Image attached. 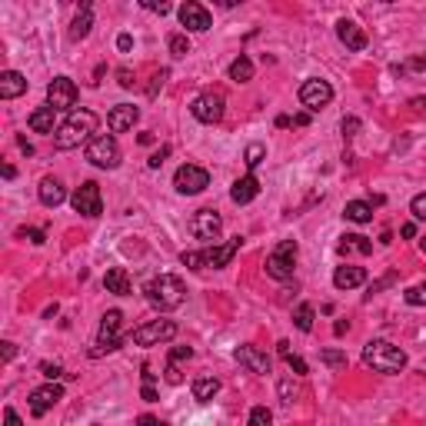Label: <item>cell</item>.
Instances as JSON below:
<instances>
[{
	"instance_id": "ffe728a7",
	"label": "cell",
	"mask_w": 426,
	"mask_h": 426,
	"mask_svg": "<svg viewBox=\"0 0 426 426\" xmlns=\"http://www.w3.org/2000/svg\"><path fill=\"white\" fill-rule=\"evenodd\" d=\"M366 284V270L363 267H337V274H333V286L337 290H357V286Z\"/></svg>"
},
{
	"instance_id": "603a6c76",
	"label": "cell",
	"mask_w": 426,
	"mask_h": 426,
	"mask_svg": "<svg viewBox=\"0 0 426 426\" xmlns=\"http://www.w3.org/2000/svg\"><path fill=\"white\" fill-rule=\"evenodd\" d=\"M103 286H107V293H113V296H127L133 290L130 274H127L123 267H110L107 276H103Z\"/></svg>"
},
{
	"instance_id": "6f0895ef",
	"label": "cell",
	"mask_w": 426,
	"mask_h": 426,
	"mask_svg": "<svg viewBox=\"0 0 426 426\" xmlns=\"http://www.w3.org/2000/svg\"><path fill=\"white\" fill-rule=\"evenodd\" d=\"M13 353H17V347H13V343H4V360H13Z\"/></svg>"
},
{
	"instance_id": "680465c9",
	"label": "cell",
	"mask_w": 426,
	"mask_h": 426,
	"mask_svg": "<svg viewBox=\"0 0 426 426\" xmlns=\"http://www.w3.org/2000/svg\"><path fill=\"white\" fill-rule=\"evenodd\" d=\"M347 330H350V323H343V320H340L337 327H333V333H337V337H343V333H347Z\"/></svg>"
},
{
	"instance_id": "d590c367",
	"label": "cell",
	"mask_w": 426,
	"mask_h": 426,
	"mask_svg": "<svg viewBox=\"0 0 426 426\" xmlns=\"http://www.w3.org/2000/svg\"><path fill=\"white\" fill-rule=\"evenodd\" d=\"M247 426H274V416H270L267 406H253V410H250V423H247Z\"/></svg>"
},
{
	"instance_id": "9a60e30c",
	"label": "cell",
	"mask_w": 426,
	"mask_h": 426,
	"mask_svg": "<svg viewBox=\"0 0 426 426\" xmlns=\"http://www.w3.org/2000/svg\"><path fill=\"white\" fill-rule=\"evenodd\" d=\"M233 360L240 363L243 370L257 373V376H267V373H270V357H267L260 347H253V343H243V347H237V350H233Z\"/></svg>"
},
{
	"instance_id": "f35d334b",
	"label": "cell",
	"mask_w": 426,
	"mask_h": 426,
	"mask_svg": "<svg viewBox=\"0 0 426 426\" xmlns=\"http://www.w3.org/2000/svg\"><path fill=\"white\" fill-rule=\"evenodd\" d=\"M410 213H413L416 220H426V194H416V197L410 200Z\"/></svg>"
},
{
	"instance_id": "cb8c5ba5",
	"label": "cell",
	"mask_w": 426,
	"mask_h": 426,
	"mask_svg": "<svg viewBox=\"0 0 426 426\" xmlns=\"http://www.w3.org/2000/svg\"><path fill=\"white\" fill-rule=\"evenodd\" d=\"M37 194H40V203H44V207H57V203H64V200H67V190H64V184H60L57 176H44Z\"/></svg>"
},
{
	"instance_id": "6da1fadb",
	"label": "cell",
	"mask_w": 426,
	"mask_h": 426,
	"mask_svg": "<svg viewBox=\"0 0 426 426\" xmlns=\"http://www.w3.org/2000/svg\"><path fill=\"white\" fill-rule=\"evenodd\" d=\"M97 123L100 120L94 110H74V113L60 123V130L54 133V147L57 150H77V147H84V143L94 140Z\"/></svg>"
},
{
	"instance_id": "5bb4252c",
	"label": "cell",
	"mask_w": 426,
	"mask_h": 426,
	"mask_svg": "<svg viewBox=\"0 0 426 426\" xmlns=\"http://www.w3.org/2000/svg\"><path fill=\"white\" fill-rule=\"evenodd\" d=\"M220 230H223V217H220L217 210H197L190 217V233L197 240H217Z\"/></svg>"
},
{
	"instance_id": "74e56055",
	"label": "cell",
	"mask_w": 426,
	"mask_h": 426,
	"mask_svg": "<svg viewBox=\"0 0 426 426\" xmlns=\"http://www.w3.org/2000/svg\"><path fill=\"white\" fill-rule=\"evenodd\" d=\"M17 237H21V240H30V243H44L47 240V233L44 230H37V227H21L17 230Z\"/></svg>"
},
{
	"instance_id": "ba28073f",
	"label": "cell",
	"mask_w": 426,
	"mask_h": 426,
	"mask_svg": "<svg viewBox=\"0 0 426 426\" xmlns=\"http://www.w3.org/2000/svg\"><path fill=\"white\" fill-rule=\"evenodd\" d=\"M174 186H176V194L194 197V194H203V190L210 186V174L203 170V167H197V164H184L174 174Z\"/></svg>"
},
{
	"instance_id": "816d5d0a",
	"label": "cell",
	"mask_w": 426,
	"mask_h": 426,
	"mask_svg": "<svg viewBox=\"0 0 426 426\" xmlns=\"http://www.w3.org/2000/svg\"><path fill=\"white\" fill-rule=\"evenodd\" d=\"M400 70H426V57H413L406 67H400Z\"/></svg>"
},
{
	"instance_id": "c3c4849f",
	"label": "cell",
	"mask_w": 426,
	"mask_h": 426,
	"mask_svg": "<svg viewBox=\"0 0 426 426\" xmlns=\"http://www.w3.org/2000/svg\"><path fill=\"white\" fill-rule=\"evenodd\" d=\"M4 426H23V423H21V416L13 413L11 406H7V410H4Z\"/></svg>"
},
{
	"instance_id": "e575fe53",
	"label": "cell",
	"mask_w": 426,
	"mask_h": 426,
	"mask_svg": "<svg viewBox=\"0 0 426 426\" xmlns=\"http://www.w3.org/2000/svg\"><path fill=\"white\" fill-rule=\"evenodd\" d=\"M403 300L410 306H426V284H416V286H410L403 293Z\"/></svg>"
},
{
	"instance_id": "484cf974",
	"label": "cell",
	"mask_w": 426,
	"mask_h": 426,
	"mask_svg": "<svg viewBox=\"0 0 426 426\" xmlns=\"http://www.w3.org/2000/svg\"><path fill=\"white\" fill-rule=\"evenodd\" d=\"M257 194H260V180H257L253 174H247V176H240V180L233 184V190H230V200H233V203H250Z\"/></svg>"
},
{
	"instance_id": "4316f807",
	"label": "cell",
	"mask_w": 426,
	"mask_h": 426,
	"mask_svg": "<svg viewBox=\"0 0 426 426\" xmlns=\"http://www.w3.org/2000/svg\"><path fill=\"white\" fill-rule=\"evenodd\" d=\"M217 393H220L217 376H197V380H194V400H197V403H210Z\"/></svg>"
},
{
	"instance_id": "7bdbcfd3",
	"label": "cell",
	"mask_w": 426,
	"mask_h": 426,
	"mask_svg": "<svg viewBox=\"0 0 426 426\" xmlns=\"http://www.w3.org/2000/svg\"><path fill=\"white\" fill-rule=\"evenodd\" d=\"M164 80H167V70H160V74H153V84L147 87V97H157V94H160V87H164Z\"/></svg>"
},
{
	"instance_id": "3957f363",
	"label": "cell",
	"mask_w": 426,
	"mask_h": 426,
	"mask_svg": "<svg viewBox=\"0 0 426 426\" xmlns=\"http://www.w3.org/2000/svg\"><path fill=\"white\" fill-rule=\"evenodd\" d=\"M237 250H240V237H233L230 243H223V247H207V250H184L180 253V260H184V267H190V270H220V267H230V260L237 257Z\"/></svg>"
},
{
	"instance_id": "f907efd6",
	"label": "cell",
	"mask_w": 426,
	"mask_h": 426,
	"mask_svg": "<svg viewBox=\"0 0 426 426\" xmlns=\"http://www.w3.org/2000/svg\"><path fill=\"white\" fill-rule=\"evenodd\" d=\"M137 426H167L164 420H157V416H150V413H143L140 420H137Z\"/></svg>"
},
{
	"instance_id": "db71d44e",
	"label": "cell",
	"mask_w": 426,
	"mask_h": 426,
	"mask_svg": "<svg viewBox=\"0 0 426 426\" xmlns=\"http://www.w3.org/2000/svg\"><path fill=\"white\" fill-rule=\"evenodd\" d=\"M140 396H143V400H147V403H153V400H157V390H153V386H147V383H143Z\"/></svg>"
},
{
	"instance_id": "d6986e66",
	"label": "cell",
	"mask_w": 426,
	"mask_h": 426,
	"mask_svg": "<svg viewBox=\"0 0 426 426\" xmlns=\"http://www.w3.org/2000/svg\"><path fill=\"white\" fill-rule=\"evenodd\" d=\"M337 37L347 50H363V47H366V33H363L360 23H353V21H340L337 23Z\"/></svg>"
},
{
	"instance_id": "1f68e13d",
	"label": "cell",
	"mask_w": 426,
	"mask_h": 426,
	"mask_svg": "<svg viewBox=\"0 0 426 426\" xmlns=\"http://www.w3.org/2000/svg\"><path fill=\"white\" fill-rule=\"evenodd\" d=\"M293 323H296V330H300V333H310V330H313V306H310V303L296 306Z\"/></svg>"
},
{
	"instance_id": "83f0119b",
	"label": "cell",
	"mask_w": 426,
	"mask_h": 426,
	"mask_svg": "<svg viewBox=\"0 0 426 426\" xmlns=\"http://www.w3.org/2000/svg\"><path fill=\"white\" fill-rule=\"evenodd\" d=\"M343 217L353 220V223H370L373 220V203H366V200H350L347 210H343Z\"/></svg>"
},
{
	"instance_id": "d4e9b609",
	"label": "cell",
	"mask_w": 426,
	"mask_h": 426,
	"mask_svg": "<svg viewBox=\"0 0 426 426\" xmlns=\"http://www.w3.org/2000/svg\"><path fill=\"white\" fill-rule=\"evenodd\" d=\"M90 27H94V7L84 0L80 11H77V17H74V23H70V40H87Z\"/></svg>"
},
{
	"instance_id": "7a4b0ae2",
	"label": "cell",
	"mask_w": 426,
	"mask_h": 426,
	"mask_svg": "<svg viewBox=\"0 0 426 426\" xmlns=\"http://www.w3.org/2000/svg\"><path fill=\"white\" fill-rule=\"evenodd\" d=\"M143 293H147V300H150V306H157V310H176V306L186 300V286L180 276L174 274H160L153 276L150 284L143 286Z\"/></svg>"
},
{
	"instance_id": "bcb514c9",
	"label": "cell",
	"mask_w": 426,
	"mask_h": 426,
	"mask_svg": "<svg viewBox=\"0 0 426 426\" xmlns=\"http://www.w3.org/2000/svg\"><path fill=\"white\" fill-rule=\"evenodd\" d=\"M280 400H284V403H293L296 400V390L290 386V380H280Z\"/></svg>"
},
{
	"instance_id": "8fae6325",
	"label": "cell",
	"mask_w": 426,
	"mask_h": 426,
	"mask_svg": "<svg viewBox=\"0 0 426 426\" xmlns=\"http://www.w3.org/2000/svg\"><path fill=\"white\" fill-rule=\"evenodd\" d=\"M330 100H333V87H330L327 80H320V77H310V80H303V87H300V103H303L310 113L323 110Z\"/></svg>"
},
{
	"instance_id": "8992f818",
	"label": "cell",
	"mask_w": 426,
	"mask_h": 426,
	"mask_svg": "<svg viewBox=\"0 0 426 426\" xmlns=\"http://www.w3.org/2000/svg\"><path fill=\"white\" fill-rule=\"evenodd\" d=\"M87 160L100 170H117L120 167V147L110 133H97L94 140L87 143Z\"/></svg>"
},
{
	"instance_id": "9c48e42d",
	"label": "cell",
	"mask_w": 426,
	"mask_h": 426,
	"mask_svg": "<svg viewBox=\"0 0 426 426\" xmlns=\"http://www.w3.org/2000/svg\"><path fill=\"white\" fill-rule=\"evenodd\" d=\"M77 213H84V217H100L103 213V197H100V186L94 180H84V184L74 190V197H70Z\"/></svg>"
},
{
	"instance_id": "f6af8a7d",
	"label": "cell",
	"mask_w": 426,
	"mask_h": 426,
	"mask_svg": "<svg viewBox=\"0 0 426 426\" xmlns=\"http://www.w3.org/2000/svg\"><path fill=\"white\" fill-rule=\"evenodd\" d=\"M143 7H147V11H153V13H160V17L174 11V7H170V4H164V0H160V4H157V0H143Z\"/></svg>"
},
{
	"instance_id": "f546056e",
	"label": "cell",
	"mask_w": 426,
	"mask_h": 426,
	"mask_svg": "<svg viewBox=\"0 0 426 426\" xmlns=\"http://www.w3.org/2000/svg\"><path fill=\"white\" fill-rule=\"evenodd\" d=\"M350 250L366 257V253H373V243L366 240V237H360V233H347V237L340 240V253H350Z\"/></svg>"
},
{
	"instance_id": "7dc6e473",
	"label": "cell",
	"mask_w": 426,
	"mask_h": 426,
	"mask_svg": "<svg viewBox=\"0 0 426 426\" xmlns=\"http://www.w3.org/2000/svg\"><path fill=\"white\" fill-rule=\"evenodd\" d=\"M167 157H170V147H160V150H157V153H153V157H150V160H147V164H150V167H153V170H157V167H160V164H164V160H167Z\"/></svg>"
},
{
	"instance_id": "4fadbf2b",
	"label": "cell",
	"mask_w": 426,
	"mask_h": 426,
	"mask_svg": "<svg viewBox=\"0 0 426 426\" xmlns=\"http://www.w3.org/2000/svg\"><path fill=\"white\" fill-rule=\"evenodd\" d=\"M190 113H194L200 123H220L223 120V94H217V90L200 94V97L190 103Z\"/></svg>"
},
{
	"instance_id": "d6a6232c",
	"label": "cell",
	"mask_w": 426,
	"mask_h": 426,
	"mask_svg": "<svg viewBox=\"0 0 426 426\" xmlns=\"http://www.w3.org/2000/svg\"><path fill=\"white\" fill-rule=\"evenodd\" d=\"M263 157H267V147H263V143H250L247 153H243V164L250 167V170H257V167L263 164Z\"/></svg>"
},
{
	"instance_id": "60d3db41",
	"label": "cell",
	"mask_w": 426,
	"mask_h": 426,
	"mask_svg": "<svg viewBox=\"0 0 426 426\" xmlns=\"http://www.w3.org/2000/svg\"><path fill=\"white\" fill-rule=\"evenodd\" d=\"M190 357H194V350H190V347H176V350H170V360H167V363H176V366H180V363L190 360Z\"/></svg>"
},
{
	"instance_id": "52a82bcc",
	"label": "cell",
	"mask_w": 426,
	"mask_h": 426,
	"mask_svg": "<svg viewBox=\"0 0 426 426\" xmlns=\"http://www.w3.org/2000/svg\"><path fill=\"white\" fill-rule=\"evenodd\" d=\"M176 337V323L174 320H150L130 333V340L137 347H157V343H167V340Z\"/></svg>"
},
{
	"instance_id": "be15d7a7",
	"label": "cell",
	"mask_w": 426,
	"mask_h": 426,
	"mask_svg": "<svg viewBox=\"0 0 426 426\" xmlns=\"http://www.w3.org/2000/svg\"><path fill=\"white\" fill-rule=\"evenodd\" d=\"M423 253H426V243H423Z\"/></svg>"
},
{
	"instance_id": "44dd1931",
	"label": "cell",
	"mask_w": 426,
	"mask_h": 426,
	"mask_svg": "<svg viewBox=\"0 0 426 426\" xmlns=\"http://www.w3.org/2000/svg\"><path fill=\"white\" fill-rule=\"evenodd\" d=\"M21 94H27V77L17 70H4L0 74V100H13Z\"/></svg>"
},
{
	"instance_id": "7c38bea8",
	"label": "cell",
	"mask_w": 426,
	"mask_h": 426,
	"mask_svg": "<svg viewBox=\"0 0 426 426\" xmlns=\"http://www.w3.org/2000/svg\"><path fill=\"white\" fill-rule=\"evenodd\" d=\"M47 103L54 110H70L74 113V103H77V84L70 77H54L47 84Z\"/></svg>"
},
{
	"instance_id": "6125c7cd",
	"label": "cell",
	"mask_w": 426,
	"mask_h": 426,
	"mask_svg": "<svg viewBox=\"0 0 426 426\" xmlns=\"http://www.w3.org/2000/svg\"><path fill=\"white\" fill-rule=\"evenodd\" d=\"M413 107H426V100H413Z\"/></svg>"
},
{
	"instance_id": "ab89813d",
	"label": "cell",
	"mask_w": 426,
	"mask_h": 426,
	"mask_svg": "<svg viewBox=\"0 0 426 426\" xmlns=\"http://www.w3.org/2000/svg\"><path fill=\"white\" fill-rule=\"evenodd\" d=\"M340 130H343V137L350 140V137H357V133H360V120H357V117H343Z\"/></svg>"
},
{
	"instance_id": "ee69618b",
	"label": "cell",
	"mask_w": 426,
	"mask_h": 426,
	"mask_svg": "<svg viewBox=\"0 0 426 426\" xmlns=\"http://www.w3.org/2000/svg\"><path fill=\"white\" fill-rule=\"evenodd\" d=\"M167 383H174V386H180V383H184V373H180V366H176V363H167Z\"/></svg>"
},
{
	"instance_id": "30bf717a",
	"label": "cell",
	"mask_w": 426,
	"mask_h": 426,
	"mask_svg": "<svg viewBox=\"0 0 426 426\" xmlns=\"http://www.w3.org/2000/svg\"><path fill=\"white\" fill-rule=\"evenodd\" d=\"M293 260H296V243L284 240L267 257V274L274 276V280H290V276H293Z\"/></svg>"
},
{
	"instance_id": "e0dca14e",
	"label": "cell",
	"mask_w": 426,
	"mask_h": 426,
	"mask_svg": "<svg viewBox=\"0 0 426 426\" xmlns=\"http://www.w3.org/2000/svg\"><path fill=\"white\" fill-rule=\"evenodd\" d=\"M180 23H184L186 30L203 33V30H210V11L203 7V4H194V0H186L184 7H180Z\"/></svg>"
},
{
	"instance_id": "7402d4cb",
	"label": "cell",
	"mask_w": 426,
	"mask_h": 426,
	"mask_svg": "<svg viewBox=\"0 0 426 426\" xmlns=\"http://www.w3.org/2000/svg\"><path fill=\"white\" fill-rule=\"evenodd\" d=\"M27 123H30L33 133H57V130H60V127H57V110L50 107V103H47V107H37V110H33L30 120H27Z\"/></svg>"
},
{
	"instance_id": "681fc988",
	"label": "cell",
	"mask_w": 426,
	"mask_h": 426,
	"mask_svg": "<svg viewBox=\"0 0 426 426\" xmlns=\"http://www.w3.org/2000/svg\"><path fill=\"white\" fill-rule=\"evenodd\" d=\"M117 77H120V87H127V90L133 87V74L127 70V67H120V70H117Z\"/></svg>"
},
{
	"instance_id": "94428289",
	"label": "cell",
	"mask_w": 426,
	"mask_h": 426,
	"mask_svg": "<svg viewBox=\"0 0 426 426\" xmlns=\"http://www.w3.org/2000/svg\"><path fill=\"white\" fill-rule=\"evenodd\" d=\"M17 143H21V150L27 153V157H30V153H33V147H30V143H27V140H23V137H21V140H17Z\"/></svg>"
},
{
	"instance_id": "5b68a950",
	"label": "cell",
	"mask_w": 426,
	"mask_h": 426,
	"mask_svg": "<svg viewBox=\"0 0 426 426\" xmlns=\"http://www.w3.org/2000/svg\"><path fill=\"white\" fill-rule=\"evenodd\" d=\"M120 327H123V313L120 310H107L100 320V333H97V347L90 350V357H103V353L120 350Z\"/></svg>"
},
{
	"instance_id": "11a10c76",
	"label": "cell",
	"mask_w": 426,
	"mask_h": 426,
	"mask_svg": "<svg viewBox=\"0 0 426 426\" xmlns=\"http://www.w3.org/2000/svg\"><path fill=\"white\" fill-rule=\"evenodd\" d=\"M400 233H403L406 240H413V237H416V223H403V227H400Z\"/></svg>"
},
{
	"instance_id": "f5cc1de1",
	"label": "cell",
	"mask_w": 426,
	"mask_h": 426,
	"mask_svg": "<svg viewBox=\"0 0 426 426\" xmlns=\"http://www.w3.org/2000/svg\"><path fill=\"white\" fill-rule=\"evenodd\" d=\"M117 47H120L123 54H127V50L133 47V37H130V33H120V37H117Z\"/></svg>"
},
{
	"instance_id": "4dcf8cb0",
	"label": "cell",
	"mask_w": 426,
	"mask_h": 426,
	"mask_svg": "<svg viewBox=\"0 0 426 426\" xmlns=\"http://www.w3.org/2000/svg\"><path fill=\"white\" fill-rule=\"evenodd\" d=\"M230 80H237V84H247V80H253V64H250V57H237L233 64H230Z\"/></svg>"
},
{
	"instance_id": "277c9868",
	"label": "cell",
	"mask_w": 426,
	"mask_h": 426,
	"mask_svg": "<svg viewBox=\"0 0 426 426\" xmlns=\"http://www.w3.org/2000/svg\"><path fill=\"white\" fill-rule=\"evenodd\" d=\"M363 363L376 373H400L406 366V353L386 340H370L363 347Z\"/></svg>"
},
{
	"instance_id": "8d00e7d4",
	"label": "cell",
	"mask_w": 426,
	"mask_h": 426,
	"mask_svg": "<svg viewBox=\"0 0 426 426\" xmlns=\"http://www.w3.org/2000/svg\"><path fill=\"white\" fill-rule=\"evenodd\" d=\"M320 363H327V366H347V353L323 350V353H320Z\"/></svg>"
},
{
	"instance_id": "b9f144b4",
	"label": "cell",
	"mask_w": 426,
	"mask_h": 426,
	"mask_svg": "<svg viewBox=\"0 0 426 426\" xmlns=\"http://www.w3.org/2000/svg\"><path fill=\"white\" fill-rule=\"evenodd\" d=\"M40 373H44L47 380L54 383V380H60V376H64V370H60V366H57V363H40Z\"/></svg>"
},
{
	"instance_id": "836d02e7",
	"label": "cell",
	"mask_w": 426,
	"mask_h": 426,
	"mask_svg": "<svg viewBox=\"0 0 426 426\" xmlns=\"http://www.w3.org/2000/svg\"><path fill=\"white\" fill-rule=\"evenodd\" d=\"M167 47H170V54H174V57H186V54H190V40H186V33H170Z\"/></svg>"
},
{
	"instance_id": "9f6ffc18",
	"label": "cell",
	"mask_w": 426,
	"mask_h": 426,
	"mask_svg": "<svg viewBox=\"0 0 426 426\" xmlns=\"http://www.w3.org/2000/svg\"><path fill=\"white\" fill-rule=\"evenodd\" d=\"M310 123V113H296L293 117V127H306Z\"/></svg>"
},
{
	"instance_id": "2e32d148",
	"label": "cell",
	"mask_w": 426,
	"mask_h": 426,
	"mask_svg": "<svg viewBox=\"0 0 426 426\" xmlns=\"http://www.w3.org/2000/svg\"><path fill=\"white\" fill-rule=\"evenodd\" d=\"M64 400V390L57 386V383H47V386H37L30 393V413L33 416H44L47 410H54L57 403Z\"/></svg>"
},
{
	"instance_id": "91938a15",
	"label": "cell",
	"mask_w": 426,
	"mask_h": 426,
	"mask_svg": "<svg viewBox=\"0 0 426 426\" xmlns=\"http://www.w3.org/2000/svg\"><path fill=\"white\" fill-rule=\"evenodd\" d=\"M290 123H293V117H286V113L284 117H276V127H290Z\"/></svg>"
},
{
	"instance_id": "f1b7e54d",
	"label": "cell",
	"mask_w": 426,
	"mask_h": 426,
	"mask_svg": "<svg viewBox=\"0 0 426 426\" xmlns=\"http://www.w3.org/2000/svg\"><path fill=\"white\" fill-rule=\"evenodd\" d=\"M276 350H280V357H284V363H286V366H290V370L296 373V376H306V373H310V366H306V360H303V357H296V353L290 350V343H286V340H280V343H276Z\"/></svg>"
},
{
	"instance_id": "ac0fdd59",
	"label": "cell",
	"mask_w": 426,
	"mask_h": 426,
	"mask_svg": "<svg viewBox=\"0 0 426 426\" xmlns=\"http://www.w3.org/2000/svg\"><path fill=\"white\" fill-rule=\"evenodd\" d=\"M137 117H140V110L133 107V103H117V107H113V110L107 113V127H110V133H127V130H133Z\"/></svg>"
}]
</instances>
